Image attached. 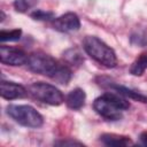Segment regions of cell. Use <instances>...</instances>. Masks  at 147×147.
Listing matches in <instances>:
<instances>
[{
    "instance_id": "13",
    "label": "cell",
    "mask_w": 147,
    "mask_h": 147,
    "mask_svg": "<svg viewBox=\"0 0 147 147\" xmlns=\"http://www.w3.org/2000/svg\"><path fill=\"white\" fill-rule=\"evenodd\" d=\"M22 36V30L20 29H15V30H10V31H6V30H1L0 31V40L3 41H17Z\"/></svg>"
},
{
    "instance_id": "1",
    "label": "cell",
    "mask_w": 147,
    "mask_h": 147,
    "mask_svg": "<svg viewBox=\"0 0 147 147\" xmlns=\"http://www.w3.org/2000/svg\"><path fill=\"white\" fill-rule=\"evenodd\" d=\"M26 65L31 71L45 75L60 84H68L72 76L68 65L59 63L54 57L41 52L30 54L28 56Z\"/></svg>"
},
{
    "instance_id": "3",
    "label": "cell",
    "mask_w": 147,
    "mask_h": 147,
    "mask_svg": "<svg viewBox=\"0 0 147 147\" xmlns=\"http://www.w3.org/2000/svg\"><path fill=\"white\" fill-rule=\"evenodd\" d=\"M83 48L94 61L107 68H114L117 64L114 49L95 36H86L83 40Z\"/></svg>"
},
{
    "instance_id": "18",
    "label": "cell",
    "mask_w": 147,
    "mask_h": 147,
    "mask_svg": "<svg viewBox=\"0 0 147 147\" xmlns=\"http://www.w3.org/2000/svg\"><path fill=\"white\" fill-rule=\"evenodd\" d=\"M140 141H141V144H142V145L147 146V132L141 133V136H140Z\"/></svg>"
},
{
    "instance_id": "12",
    "label": "cell",
    "mask_w": 147,
    "mask_h": 147,
    "mask_svg": "<svg viewBox=\"0 0 147 147\" xmlns=\"http://www.w3.org/2000/svg\"><path fill=\"white\" fill-rule=\"evenodd\" d=\"M147 69V53L141 54L130 67V72L133 76H141Z\"/></svg>"
},
{
    "instance_id": "9",
    "label": "cell",
    "mask_w": 147,
    "mask_h": 147,
    "mask_svg": "<svg viewBox=\"0 0 147 147\" xmlns=\"http://www.w3.org/2000/svg\"><path fill=\"white\" fill-rule=\"evenodd\" d=\"M85 99H86V94H85L84 90H82V88H75V90H72L67 95L65 102H67V106L70 109L78 110V109H80L85 105Z\"/></svg>"
},
{
    "instance_id": "17",
    "label": "cell",
    "mask_w": 147,
    "mask_h": 147,
    "mask_svg": "<svg viewBox=\"0 0 147 147\" xmlns=\"http://www.w3.org/2000/svg\"><path fill=\"white\" fill-rule=\"evenodd\" d=\"M55 145L57 146H82L83 144L79 141H75V140H61V141H56Z\"/></svg>"
},
{
    "instance_id": "16",
    "label": "cell",
    "mask_w": 147,
    "mask_h": 147,
    "mask_svg": "<svg viewBox=\"0 0 147 147\" xmlns=\"http://www.w3.org/2000/svg\"><path fill=\"white\" fill-rule=\"evenodd\" d=\"M31 17L38 21H49L52 18H54V14L52 11H45L41 9L34 10L33 13H31Z\"/></svg>"
},
{
    "instance_id": "15",
    "label": "cell",
    "mask_w": 147,
    "mask_h": 147,
    "mask_svg": "<svg viewBox=\"0 0 147 147\" xmlns=\"http://www.w3.org/2000/svg\"><path fill=\"white\" fill-rule=\"evenodd\" d=\"M38 0H15L14 8L20 13H25L37 5Z\"/></svg>"
},
{
    "instance_id": "5",
    "label": "cell",
    "mask_w": 147,
    "mask_h": 147,
    "mask_svg": "<svg viewBox=\"0 0 147 147\" xmlns=\"http://www.w3.org/2000/svg\"><path fill=\"white\" fill-rule=\"evenodd\" d=\"M28 93L32 98L51 106H60L64 101V96L57 87L42 82L31 84L28 87Z\"/></svg>"
},
{
    "instance_id": "10",
    "label": "cell",
    "mask_w": 147,
    "mask_h": 147,
    "mask_svg": "<svg viewBox=\"0 0 147 147\" xmlns=\"http://www.w3.org/2000/svg\"><path fill=\"white\" fill-rule=\"evenodd\" d=\"M101 85H102V86H107L108 88L113 90V91L116 92L117 94L125 95V96H129V98H131V99H136V100L141 101V102H147V96H145V95H142V94H140V93H138V92H134V91H132V90H130V88H127V87H124V86H122V85L114 84V83H107V84L102 83Z\"/></svg>"
},
{
    "instance_id": "11",
    "label": "cell",
    "mask_w": 147,
    "mask_h": 147,
    "mask_svg": "<svg viewBox=\"0 0 147 147\" xmlns=\"http://www.w3.org/2000/svg\"><path fill=\"white\" fill-rule=\"evenodd\" d=\"M100 140L107 146H115V147L127 146L132 144L127 137H122L117 134H102L100 137Z\"/></svg>"
},
{
    "instance_id": "6",
    "label": "cell",
    "mask_w": 147,
    "mask_h": 147,
    "mask_svg": "<svg viewBox=\"0 0 147 147\" xmlns=\"http://www.w3.org/2000/svg\"><path fill=\"white\" fill-rule=\"evenodd\" d=\"M0 61L1 63L7 64V65H22V64H26L28 55L18 48L1 46L0 47Z\"/></svg>"
},
{
    "instance_id": "4",
    "label": "cell",
    "mask_w": 147,
    "mask_h": 147,
    "mask_svg": "<svg viewBox=\"0 0 147 147\" xmlns=\"http://www.w3.org/2000/svg\"><path fill=\"white\" fill-rule=\"evenodd\" d=\"M6 111L9 117L23 126L37 129L44 124L42 116L29 105H9Z\"/></svg>"
},
{
    "instance_id": "8",
    "label": "cell",
    "mask_w": 147,
    "mask_h": 147,
    "mask_svg": "<svg viewBox=\"0 0 147 147\" xmlns=\"http://www.w3.org/2000/svg\"><path fill=\"white\" fill-rule=\"evenodd\" d=\"M0 94L6 100H15L24 98L28 94V90L14 82H6L2 80L0 83Z\"/></svg>"
},
{
    "instance_id": "2",
    "label": "cell",
    "mask_w": 147,
    "mask_h": 147,
    "mask_svg": "<svg viewBox=\"0 0 147 147\" xmlns=\"http://www.w3.org/2000/svg\"><path fill=\"white\" fill-rule=\"evenodd\" d=\"M93 108L103 118L117 121L122 117V113L130 108V103L121 94L105 93L94 100Z\"/></svg>"
},
{
    "instance_id": "7",
    "label": "cell",
    "mask_w": 147,
    "mask_h": 147,
    "mask_svg": "<svg viewBox=\"0 0 147 147\" xmlns=\"http://www.w3.org/2000/svg\"><path fill=\"white\" fill-rule=\"evenodd\" d=\"M53 28L60 32H72L80 28V21L75 13H65L53 21Z\"/></svg>"
},
{
    "instance_id": "14",
    "label": "cell",
    "mask_w": 147,
    "mask_h": 147,
    "mask_svg": "<svg viewBox=\"0 0 147 147\" xmlns=\"http://www.w3.org/2000/svg\"><path fill=\"white\" fill-rule=\"evenodd\" d=\"M63 55H64V57L67 59V61H68L70 64L79 65V64L84 61L82 54H80L77 49H68Z\"/></svg>"
}]
</instances>
